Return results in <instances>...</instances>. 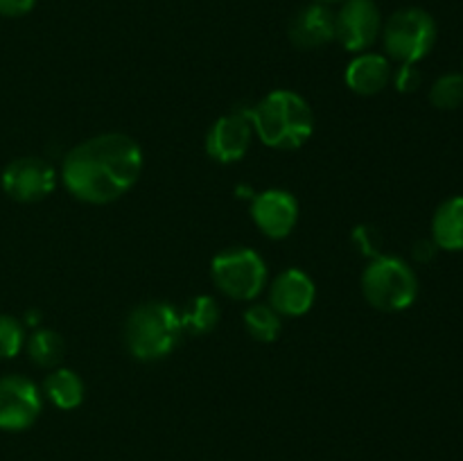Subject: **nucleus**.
I'll list each match as a JSON object with an SVG mask.
<instances>
[{
  "label": "nucleus",
  "instance_id": "obj_1",
  "mask_svg": "<svg viewBox=\"0 0 463 461\" xmlns=\"http://www.w3.org/2000/svg\"><path fill=\"white\" fill-rule=\"evenodd\" d=\"M143 172V149L125 134H102L66 154L61 181L80 202L102 206L129 193Z\"/></svg>",
  "mask_w": 463,
  "mask_h": 461
},
{
  "label": "nucleus",
  "instance_id": "obj_2",
  "mask_svg": "<svg viewBox=\"0 0 463 461\" xmlns=\"http://www.w3.org/2000/svg\"><path fill=\"white\" fill-rule=\"evenodd\" d=\"M247 113L258 138L271 149L303 147L315 131L310 104L294 90H271Z\"/></svg>",
  "mask_w": 463,
  "mask_h": 461
},
{
  "label": "nucleus",
  "instance_id": "obj_3",
  "mask_svg": "<svg viewBox=\"0 0 463 461\" xmlns=\"http://www.w3.org/2000/svg\"><path fill=\"white\" fill-rule=\"evenodd\" d=\"M184 325L170 303L147 301L134 307L125 324V343L140 362H156L170 355L181 342Z\"/></svg>",
  "mask_w": 463,
  "mask_h": 461
},
{
  "label": "nucleus",
  "instance_id": "obj_4",
  "mask_svg": "<svg viewBox=\"0 0 463 461\" xmlns=\"http://www.w3.org/2000/svg\"><path fill=\"white\" fill-rule=\"evenodd\" d=\"M362 294L375 310L402 312L419 296V278L401 258H375L362 274Z\"/></svg>",
  "mask_w": 463,
  "mask_h": 461
},
{
  "label": "nucleus",
  "instance_id": "obj_5",
  "mask_svg": "<svg viewBox=\"0 0 463 461\" xmlns=\"http://www.w3.org/2000/svg\"><path fill=\"white\" fill-rule=\"evenodd\" d=\"M384 50L398 63H419L437 43V23L420 7L398 9L383 27Z\"/></svg>",
  "mask_w": 463,
  "mask_h": 461
},
{
  "label": "nucleus",
  "instance_id": "obj_6",
  "mask_svg": "<svg viewBox=\"0 0 463 461\" xmlns=\"http://www.w3.org/2000/svg\"><path fill=\"white\" fill-rule=\"evenodd\" d=\"M211 276L217 289L233 301H253L267 285V265L253 249H229L213 258Z\"/></svg>",
  "mask_w": 463,
  "mask_h": 461
},
{
  "label": "nucleus",
  "instance_id": "obj_7",
  "mask_svg": "<svg viewBox=\"0 0 463 461\" xmlns=\"http://www.w3.org/2000/svg\"><path fill=\"white\" fill-rule=\"evenodd\" d=\"M383 32V16L373 0H344L335 14V39L348 52H364Z\"/></svg>",
  "mask_w": 463,
  "mask_h": 461
},
{
  "label": "nucleus",
  "instance_id": "obj_8",
  "mask_svg": "<svg viewBox=\"0 0 463 461\" xmlns=\"http://www.w3.org/2000/svg\"><path fill=\"white\" fill-rule=\"evenodd\" d=\"M5 194L14 202L34 203L48 197L57 185V172L48 161L36 156L16 158L9 163L0 176Z\"/></svg>",
  "mask_w": 463,
  "mask_h": 461
},
{
  "label": "nucleus",
  "instance_id": "obj_9",
  "mask_svg": "<svg viewBox=\"0 0 463 461\" xmlns=\"http://www.w3.org/2000/svg\"><path fill=\"white\" fill-rule=\"evenodd\" d=\"M41 409V391L32 380L23 375L0 378V429L23 432L36 423Z\"/></svg>",
  "mask_w": 463,
  "mask_h": 461
},
{
  "label": "nucleus",
  "instance_id": "obj_10",
  "mask_svg": "<svg viewBox=\"0 0 463 461\" xmlns=\"http://www.w3.org/2000/svg\"><path fill=\"white\" fill-rule=\"evenodd\" d=\"M253 127L247 111H233L213 122L206 134V154L217 163H238L251 147Z\"/></svg>",
  "mask_w": 463,
  "mask_h": 461
},
{
  "label": "nucleus",
  "instance_id": "obj_11",
  "mask_svg": "<svg viewBox=\"0 0 463 461\" xmlns=\"http://www.w3.org/2000/svg\"><path fill=\"white\" fill-rule=\"evenodd\" d=\"M253 224L271 240L288 238L298 221V202L288 190L271 188L258 194L251 203Z\"/></svg>",
  "mask_w": 463,
  "mask_h": 461
},
{
  "label": "nucleus",
  "instance_id": "obj_12",
  "mask_svg": "<svg viewBox=\"0 0 463 461\" xmlns=\"http://www.w3.org/2000/svg\"><path fill=\"white\" fill-rule=\"evenodd\" d=\"M317 287L301 269H288L269 287V306L280 316H303L315 306Z\"/></svg>",
  "mask_w": 463,
  "mask_h": 461
},
{
  "label": "nucleus",
  "instance_id": "obj_13",
  "mask_svg": "<svg viewBox=\"0 0 463 461\" xmlns=\"http://www.w3.org/2000/svg\"><path fill=\"white\" fill-rule=\"evenodd\" d=\"M289 39L301 50H317L335 39V12L324 3L298 9L289 23Z\"/></svg>",
  "mask_w": 463,
  "mask_h": 461
},
{
  "label": "nucleus",
  "instance_id": "obj_14",
  "mask_svg": "<svg viewBox=\"0 0 463 461\" xmlns=\"http://www.w3.org/2000/svg\"><path fill=\"white\" fill-rule=\"evenodd\" d=\"M392 63L387 57L375 52H360L346 68V86L357 95H375L392 81Z\"/></svg>",
  "mask_w": 463,
  "mask_h": 461
},
{
  "label": "nucleus",
  "instance_id": "obj_15",
  "mask_svg": "<svg viewBox=\"0 0 463 461\" xmlns=\"http://www.w3.org/2000/svg\"><path fill=\"white\" fill-rule=\"evenodd\" d=\"M432 242L441 251H463V197H450L434 211Z\"/></svg>",
  "mask_w": 463,
  "mask_h": 461
},
{
  "label": "nucleus",
  "instance_id": "obj_16",
  "mask_svg": "<svg viewBox=\"0 0 463 461\" xmlns=\"http://www.w3.org/2000/svg\"><path fill=\"white\" fill-rule=\"evenodd\" d=\"M43 393L59 409H77L84 402V382L72 369H54L45 378Z\"/></svg>",
  "mask_w": 463,
  "mask_h": 461
},
{
  "label": "nucleus",
  "instance_id": "obj_17",
  "mask_svg": "<svg viewBox=\"0 0 463 461\" xmlns=\"http://www.w3.org/2000/svg\"><path fill=\"white\" fill-rule=\"evenodd\" d=\"M181 325H184V333L190 334H208L211 330H215V325L220 324V307H217L215 298L206 296H194L188 303L184 312H179Z\"/></svg>",
  "mask_w": 463,
  "mask_h": 461
},
{
  "label": "nucleus",
  "instance_id": "obj_18",
  "mask_svg": "<svg viewBox=\"0 0 463 461\" xmlns=\"http://www.w3.org/2000/svg\"><path fill=\"white\" fill-rule=\"evenodd\" d=\"M66 353V343H63L61 334L54 330H36L30 339H27V355L41 369H54L59 362L63 360Z\"/></svg>",
  "mask_w": 463,
  "mask_h": 461
},
{
  "label": "nucleus",
  "instance_id": "obj_19",
  "mask_svg": "<svg viewBox=\"0 0 463 461\" xmlns=\"http://www.w3.org/2000/svg\"><path fill=\"white\" fill-rule=\"evenodd\" d=\"M244 328H247V333L251 334L256 342L271 343L280 337L283 321H280V315L274 307L256 303V306H251L244 312Z\"/></svg>",
  "mask_w": 463,
  "mask_h": 461
},
{
  "label": "nucleus",
  "instance_id": "obj_20",
  "mask_svg": "<svg viewBox=\"0 0 463 461\" xmlns=\"http://www.w3.org/2000/svg\"><path fill=\"white\" fill-rule=\"evenodd\" d=\"M430 102L441 111H455L463 107V72L441 75L430 89Z\"/></svg>",
  "mask_w": 463,
  "mask_h": 461
},
{
  "label": "nucleus",
  "instance_id": "obj_21",
  "mask_svg": "<svg viewBox=\"0 0 463 461\" xmlns=\"http://www.w3.org/2000/svg\"><path fill=\"white\" fill-rule=\"evenodd\" d=\"M25 343V333L18 319L9 315H0V360H9L21 353Z\"/></svg>",
  "mask_w": 463,
  "mask_h": 461
},
{
  "label": "nucleus",
  "instance_id": "obj_22",
  "mask_svg": "<svg viewBox=\"0 0 463 461\" xmlns=\"http://www.w3.org/2000/svg\"><path fill=\"white\" fill-rule=\"evenodd\" d=\"M392 80L401 93H414L423 84V72L416 68V63H401V68L393 72Z\"/></svg>",
  "mask_w": 463,
  "mask_h": 461
},
{
  "label": "nucleus",
  "instance_id": "obj_23",
  "mask_svg": "<svg viewBox=\"0 0 463 461\" xmlns=\"http://www.w3.org/2000/svg\"><path fill=\"white\" fill-rule=\"evenodd\" d=\"M34 5L36 0H0V16H7V18L25 16L27 12H32Z\"/></svg>",
  "mask_w": 463,
  "mask_h": 461
},
{
  "label": "nucleus",
  "instance_id": "obj_24",
  "mask_svg": "<svg viewBox=\"0 0 463 461\" xmlns=\"http://www.w3.org/2000/svg\"><path fill=\"white\" fill-rule=\"evenodd\" d=\"M434 251H437V247H434L432 240L416 244V258H419V260H430V258L434 256Z\"/></svg>",
  "mask_w": 463,
  "mask_h": 461
},
{
  "label": "nucleus",
  "instance_id": "obj_25",
  "mask_svg": "<svg viewBox=\"0 0 463 461\" xmlns=\"http://www.w3.org/2000/svg\"><path fill=\"white\" fill-rule=\"evenodd\" d=\"M317 3H324V5H328V3H344V0H317Z\"/></svg>",
  "mask_w": 463,
  "mask_h": 461
}]
</instances>
